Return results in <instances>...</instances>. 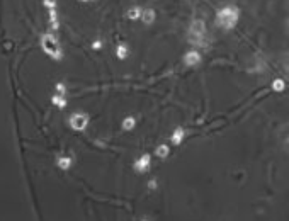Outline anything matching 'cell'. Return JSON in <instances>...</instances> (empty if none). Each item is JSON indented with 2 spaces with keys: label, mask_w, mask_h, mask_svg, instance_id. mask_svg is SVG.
Returning <instances> with one entry per match:
<instances>
[{
  "label": "cell",
  "mask_w": 289,
  "mask_h": 221,
  "mask_svg": "<svg viewBox=\"0 0 289 221\" xmlns=\"http://www.w3.org/2000/svg\"><path fill=\"white\" fill-rule=\"evenodd\" d=\"M236 21H238V10H236L235 7H225V9H221V10L218 12L216 22L221 26V27H225V29H231V27H235Z\"/></svg>",
  "instance_id": "obj_1"
},
{
  "label": "cell",
  "mask_w": 289,
  "mask_h": 221,
  "mask_svg": "<svg viewBox=\"0 0 289 221\" xmlns=\"http://www.w3.org/2000/svg\"><path fill=\"white\" fill-rule=\"evenodd\" d=\"M70 123L75 129H83L85 126H87V116L83 114H73L72 119H70Z\"/></svg>",
  "instance_id": "obj_2"
},
{
  "label": "cell",
  "mask_w": 289,
  "mask_h": 221,
  "mask_svg": "<svg viewBox=\"0 0 289 221\" xmlns=\"http://www.w3.org/2000/svg\"><path fill=\"white\" fill-rule=\"evenodd\" d=\"M184 61H185V65H189V66H196L197 63H199V61H201V55H199L197 51H189V53L185 55Z\"/></svg>",
  "instance_id": "obj_3"
},
{
  "label": "cell",
  "mask_w": 289,
  "mask_h": 221,
  "mask_svg": "<svg viewBox=\"0 0 289 221\" xmlns=\"http://www.w3.org/2000/svg\"><path fill=\"white\" fill-rule=\"evenodd\" d=\"M150 163H152V158H150L148 153H144V155H141V158L136 162V170L138 172H144V170L150 167Z\"/></svg>",
  "instance_id": "obj_4"
},
{
  "label": "cell",
  "mask_w": 289,
  "mask_h": 221,
  "mask_svg": "<svg viewBox=\"0 0 289 221\" xmlns=\"http://www.w3.org/2000/svg\"><path fill=\"white\" fill-rule=\"evenodd\" d=\"M141 19H143L144 24H152L153 19H155V12L153 10H144L143 14H141Z\"/></svg>",
  "instance_id": "obj_5"
},
{
  "label": "cell",
  "mask_w": 289,
  "mask_h": 221,
  "mask_svg": "<svg viewBox=\"0 0 289 221\" xmlns=\"http://www.w3.org/2000/svg\"><path fill=\"white\" fill-rule=\"evenodd\" d=\"M182 139H184V131L182 129H175L174 134H172V143L179 145V143H182Z\"/></svg>",
  "instance_id": "obj_6"
},
{
  "label": "cell",
  "mask_w": 289,
  "mask_h": 221,
  "mask_svg": "<svg viewBox=\"0 0 289 221\" xmlns=\"http://www.w3.org/2000/svg\"><path fill=\"white\" fill-rule=\"evenodd\" d=\"M135 126H136L135 117H126V119L122 121V128H124V129H133Z\"/></svg>",
  "instance_id": "obj_7"
},
{
  "label": "cell",
  "mask_w": 289,
  "mask_h": 221,
  "mask_svg": "<svg viewBox=\"0 0 289 221\" xmlns=\"http://www.w3.org/2000/svg\"><path fill=\"white\" fill-rule=\"evenodd\" d=\"M141 14H143V10H141L140 7H133L128 12V17L129 19H138V17H141Z\"/></svg>",
  "instance_id": "obj_8"
},
{
  "label": "cell",
  "mask_w": 289,
  "mask_h": 221,
  "mask_svg": "<svg viewBox=\"0 0 289 221\" xmlns=\"http://www.w3.org/2000/svg\"><path fill=\"white\" fill-rule=\"evenodd\" d=\"M155 153L160 156V158H163V156L169 155V146H167V145H160V146L157 148V151H155Z\"/></svg>",
  "instance_id": "obj_9"
},
{
  "label": "cell",
  "mask_w": 289,
  "mask_h": 221,
  "mask_svg": "<svg viewBox=\"0 0 289 221\" xmlns=\"http://www.w3.org/2000/svg\"><path fill=\"white\" fill-rule=\"evenodd\" d=\"M117 56H119L121 60H124V58L128 56V48H126L124 44H121L119 48H117Z\"/></svg>",
  "instance_id": "obj_10"
},
{
  "label": "cell",
  "mask_w": 289,
  "mask_h": 221,
  "mask_svg": "<svg viewBox=\"0 0 289 221\" xmlns=\"http://www.w3.org/2000/svg\"><path fill=\"white\" fill-rule=\"evenodd\" d=\"M284 87H286V85H284V82H282V80H275V82L272 83V89L277 90V92H282V90H284Z\"/></svg>",
  "instance_id": "obj_11"
},
{
  "label": "cell",
  "mask_w": 289,
  "mask_h": 221,
  "mask_svg": "<svg viewBox=\"0 0 289 221\" xmlns=\"http://www.w3.org/2000/svg\"><path fill=\"white\" fill-rule=\"evenodd\" d=\"M70 163H72V162H70V158H60V160H58V165H60L61 168H68V167H70Z\"/></svg>",
  "instance_id": "obj_12"
},
{
  "label": "cell",
  "mask_w": 289,
  "mask_h": 221,
  "mask_svg": "<svg viewBox=\"0 0 289 221\" xmlns=\"http://www.w3.org/2000/svg\"><path fill=\"white\" fill-rule=\"evenodd\" d=\"M55 102H56L58 106H65V100L63 99H60V97H55Z\"/></svg>",
  "instance_id": "obj_13"
}]
</instances>
